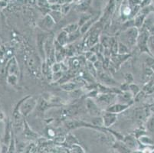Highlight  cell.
I'll list each match as a JSON object with an SVG mask.
<instances>
[{"label":"cell","mask_w":154,"mask_h":153,"mask_svg":"<svg viewBox=\"0 0 154 153\" xmlns=\"http://www.w3.org/2000/svg\"><path fill=\"white\" fill-rule=\"evenodd\" d=\"M152 153H154V151H152Z\"/></svg>","instance_id":"cell-42"},{"label":"cell","mask_w":154,"mask_h":153,"mask_svg":"<svg viewBox=\"0 0 154 153\" xmlns=\"http://www.w3.org/2000/svg\"><path fill=\"white\" fill-rule=\"evenodd\" d=\"M51 71H52V73H57L59 72V71H61V64L58 62H54V64L51 65Z\"/></svg>","instance_id":"cell-26"},{"label":"cell","mask_w":154,"mask_h":153,"mask_svg":"<svg viewBox=\"0 0 154 153\" xmlns=\"http://www.w3.org/2000/svg\"><path fill=\"white\" fill-rule=\"evenodd\" d=\"M114 148L117 150L120 153H131V149H129L127 146L124 144H121L120 142L116 143L114 145Z\"/></svg>","instance_id":"cell-17"},{"label":"cell","mask_w":154,"mask_h":153,"mask_svg":"<svg viewBox=\"0 0 154 153\" xmlns=\"http://www.w3.org/2000/svg\"><path fill=\"white\" fill-rule=\"evenodd\" d=\"M86 109L88 113L92 116H100L101 115V109L99 106L97 104L94 99L93 98H89L86 99Z\"/></svg>","instance_id":"cell-2"},{"label":"cell","mask_w":154,"mask_h":153,"mask_svg":"<svg viewBox=\"0 0 154 153\" xmlns=\"http://www.w3.org/2000/svg\"><path fill=\"white\" fill-rule=\"evenodd\" d=\"M51 8L53 11H57V12H59L60 9H61V6L60 5H53Z\"/></svg>","instance_id":"cell-34"},{"label":"cell","mask_w":154,"mask_h":153,"mask_svg":"<svg viewBox=\"0 0 154 153\" xmlns=\"http://www.w3.org/2000/svg\"><path fill=\"white\" fill-rule=\"evenodd\" d=\"M117 94L114 93H98L97 96V101L102 105H106L109 106L110 105L115 103V100L117 99Z\"/></svg>","instance_id":"cell-3"},{"label":"cell","mask_w":154,"mask_h":153,"mask_svg":"<svg viewBox=\"0 0 154 153\" xmlns=\"http://www.w3.org/2000/svg\"><path fill=\"white\" fill-rule=\"evenodd\" d=\"M144 96H145V93H144L143 91H140V92L135 96L134 99H135L136 102H139V101H140L141 99L144 97Z\"/></svg>","instance_id":"cell-29"},{"label":"cell","mask_w":154,"mask_h":153,"mask_svg":"<svg viewBox=\"0 0 154 153\" xmlns=\"http://www.w3.org/2000/svg\"><path fill=\"white\" fill-rule=\"evenodd\" d=\"M69 10H70V5H68V4H66V5H63V6L61 7V12H62V14H64V15H66V14L69 12Z\"/></svg>","instance_id":"cell-31"},{"label":"cell","mask_w":154,"mask_h":153,"mask_svg":"<svg viewBox=\"0 0 154 153\" xmlns=\"http://www.w3.org/2000/svg\"><path fill=\"white\" fill-rule=\"evenodd\" d=\"M97 74H98L100 81L103 84H105V86H115V85H117V82L107 73L103 72V71H99V72H97Z\"/></svg>","instance_id":"cell-7"},{"label":"cell","mask_w":154,"mask_h":153,"mask_svg":"<svg viewBox=\"0 0 154 153\" xmlns=\"http://www.w3.org/2000/svg\"><path fill=\"white\" fill-rule=\"evenodd\" d=\"M117 114L114 113L106 112L103 113L102 116V120H103V126L104 127H110L112 125H113L117 121Z\"/></svg>","instance_id":"cell-6"},{"label":"cell","mask_w":154,"mask_h":153,"mask_svg":"<svg viewBox=\"0 0 154 153\" xmlns=\"http://www.w3.org/2000/svg\"><path fill=\"white\" fill-rule=\"evenodd\" d=\"M24 125H25V130H24V133H25V136L27 139H35L38 137V134L35 133V132L32 131V130H30L29 125L27 124L26 122L24 121Z\"/></svg>","instance_id":"cell-14"},{"label":"cell","mask_w":154,"mask_h":153,"mask_svg":"<svg viewBox=\"0 0 154 153\" xmlns=\"http://www.w3.org/2000/svg\"><path fill=\"white\" fill-rule=\"evenodd\" d=\"M139 2H140L139 0H130V3H131V5H134V6L137 5V4L139 3Z\"/></svg>","instance_id":"cell-36"},{"label":"cell","mask_w":154,"mask_h":153,"mask_svg":"<svg viewBox=\"0 0 154 153\" xmlns=\"http://www.w3.org/2000/svg\"><path fill=\"white\" fill-rule=\"evenodd\" d=\"M1 147H2V144H1V142H0V152H1Z\"/></svg>","instance_id":"cell-41"},{"label":"cell","mask_w":154,"mask_h":153,"mask_svg":"<svg viewBox=\"0 0 154 153\" xmlns=\"http://www.w3.org/2000/svg\"><path fill=\"white\" fill-rule=\"evenodd\" d=\"M8 74H15V75H17L19 74V65H18L17 61L15 57L11 60L9 62V65H8Z\"/></svg>","instance_id":"cell-9"},{"label":"cell","mask_w":154,"mask_h":153,"mask_svg":"<svg viewBox=\"0 0 154 153\" xmlns=\"http://www.w3.org/2000/svg\"><path fill=\"white\" fill-rule=\"evenodd\" d=\"M148 39H149V37H148L147 34L146 33H143L141 35L138 36L137 40H138L139 47H140V49L146 48V44H147Z\"/></svg>","instance_id":"cell-13"},{"label":"cell","mask_w":154,"mask_h":153,"mask_svg":"<svg viewBox=\"0 0 154 153\" xmlns=\"http://www.w3.org/2000/svg\"><path fill=\"white\" fill-rule=\"evenodd\" d=\"M56 41L58 42L60 45L63 46V47L64 45H66L68 43V34L62 30L58 34V35L57 36Z\"/></svg>","instance_id":"cell-11"},{"label":"cell","mask_w":154,"mask_h":153,"mask_svg":"<svg viewBox=\"0 0 154 153\" xmlns=\"http://www.w3.org/2000/svg\"><path fill=\"white\" fill-rule=\"evenodd\" d=\"M7 81L12 86H15L18 84V76L15 74H9L7 78Z\"/></svg>","instance_id":"cell-21"},{"label":"cell","mask_w":154,"mask_h":153,"mask_svg":"<svg viewBox=\"0 0 154 153\" xmlns=\"http://www.w3.org/2000/svg\"><path fill=\"white\" fill-rule=\"evenodd\" d=\"M54 24H55V22H54V19L51 18V15H46L42 21V27L44 28L45 29L48 30V29H52L53 26L54 25Z\"/></svg>","instance_id":"cell-12"},{"label":"cell","mask_w":154,"mask_h":153,"mask_svg":"<svg viewBox=\"0 0 154 153\" xmlns=\"http://www.w3.org/2000/svg\"><path fill=\"white\" fill-rule=\"evenodd\" d=\"M82 87L81 84L77 82H68L64 83V84H61V88L65 91H68V92H71V91H75L77 90L80 89V87Z\"/></svg>","instance_id":"cell-10"},{"label":"cell","mask_w":154,"mask_h":153,"mask_svg":"<svg viewBox=\"0 0 154 153\" xmlns=\"http://www.w3.org/2000/svg\"><path fill=\"white\" fill-rule=\"evenodd\" d=\"M122 35L127 41V44L133 45V44H135L137 40V38L139 36L137 28L134 27L127 29L124 34H122Z\"/></svg>","instance_id":"cell-4"},{"label":"cell","mask_w":154,"mask_h":153,"mask_svg":"<svg viewBox=\"0 0 154 153\" xmlns=\"http://www.w3.org/2000/svg\"><path fill=\"white\" fill-rule=\"evenodd\" d=\"M87 67H88V71L90 72V74H91L92 76H94V78H96L97 75V71L96 68H95L94 65L93 63L90 62L89 61H88L87 62Z\"/></svg>","instance_id":"cell-19"},{"label":"cell","mask_w":154,"mask_h":153,"mask_svg":"<svg viewBox=\"0 0 154 153\" xmlns=\"http://www.w3.org/2000/svg\"><path fill=\"white\" fill-rule=\"evenodd\" d=\"M143 109H138L136 112V118L138 120H143L146 118V114Z\"/></svg>","instance_id":"cell-25"},{"label":"cell","mask_w":154,"mask_h":153,"mask_svg":"<svg viewBox=\"0 0 154 153\" xmlns=\"http://www.w3.org/2000/svg\"><path fill=\"white\" fill-rule=\"evenodd\" d=\"M37 0H26V2L29 4H34Z\"/></svg>","instance_id":"cell-37"},{"label":"cell","mask_w":154,"mask_h":153,"mask_svg":"<svg viewBox=\"0 0 154 153\" xmlns=\"http://www.w3.org/2000/svg\"><path fill=\"white\" fill-rule=\"evenodd\" d=\"M78 27H79V25L77 23H72L70 24V25H67L66 27L64 28L63 31H64L65 32L69 35V34H72L74 32H77L78 30Z\"/></svg>","instance_id":"cell-15"},{"label":"cell","mask_w":154,"mask_h":153,"mask_svg":"<svg viewBox=\"0 0 154 153\" xmlns=\"http://www.w3.org/2000/svg\"><path fill=\"white\" fill-rule=\"evenodd\" d=\"M93 22L94 20L89 19V20L87 21L85 24H83V25L81 26V28H80L79 29V32L80 33H81V35H84V34L86 33V32L89 30V29H90L91 26L92 24H93Z\"/></svg>","instance_id":"cell-16"},{"label":"cell","mask_w":154,"mask_h":153,"mask_svg":"<svg viewBox=\"0 0 154 153\" xmlns=\"http://www.w3.org/2000/svg\"><path fill=\"white\" fill-rule=\"evenodd\" d=\"M129 53V49L127 45L122 43L119 42L118 43V54H127Z\"/></svg>","instance_id":"cell-18"},{"label":"cell","mask_w":154,"mask_h":153,"mask_svg":"<svg viewBox=\"0 0 154 153\" xmlns=\"http://www.w3.org/2000/svg\"><path fill=\"white\" fill-rule=\"evenodd\" d=\"M38 101L35 97L32 96H28L19 101L17 104L19 107V113L22 116H28L37 106Z\"/></svg>","instance_id":"cell-1"},{"label":"cell","mask_w":154,"mask_h":153,"mask_svg":"<svg viewBox=\"0 0 154 153\" xmlns=\"http://www.w3.org/2000/svg\"><path fill=\"white\" fill-rule=\"evenodd\" d=\"M151 33H152V35H154V28L151 30Z\"/></svg>","instance_id":"cell-40"},{"label":"cell","mask_w":154,"mask_h":153,"mask_svg":"<svg viewBox=\"0 0 154 153\" xmlns=\"http://www.w3.org/2000/svg\"><path fill=\"white\" fill-rule=\"evenodd\" d=\"M122 141L124 143V145H125L129 149L137 150L138 145H137V142L134 137L131 136H125L123 139Z\"/></svg>","instance_id":"cell-8"},{"label":"cell","mask_w":154,"mask_h":153,"mask_svg":"<svg viewBox=\"0 0 154 153\" xmlns=\"http://www.w3.org/2000/svg\"><path fill=\"white\" fill-rule=\"evenodd\" d=\"M4 132H5V127L1 121H0V139L4 136Z\"/></svg>","instance_id":"cell-33"},{"label":"cell","mask_w":154,"mask_h":153,"mask_svg":"<svg viewBox=\"0 0 154 153\" xmlns=\"http://www.w3.org/2000/svg\"><path fill=\"white\" fill-rule=\"evenodd\" d=\"M144 19H145V15H144V14L137 16V18H136L135 21H134V26H136V28L141 27L143 23Z\"/></svg>","instance_id":"cell-22"},{"label":"cell","mask_w":154,"mask_h":153,"mask_svg":"<svg viewBox=\"0 0 154 153\" xmlns=\"http://www.w3.org/2000/svg\"><path fill=\"white\" fill-rule=\"evenodd\" d=\"M148 128L151 132H154V117L151 118L150 120L148 123Z\"/></svg>","instance_id":"cell-30"},{"label":"cell","mask_w":154,"mask_h":153,"mask_svg":"<svg viewBox=\"0 0 154 153\" xmlns=\"http://www.w3.org/2000/svg\"><path fill=\"white\" fill-rule=\"evenodd\" d=\"M131 104L130 103H113V104L110 105L105 109V111L109 112V113H114V114H118V113H122L125 111L128 107H130Z\"/></svg>","instance_id":"cell-5"},{"label":"cell","mask_w":154,"mask_h":153,"mask_svg":"<svg viewBox=\"0 0 154 153\" xmlns=\"http://www.w3.org/2000/svg\"><path fill=\"white\" fill-rule=\"evenodd\" d=\"M150 109H151V111L153 112V113H154V105H152V106H151V107H150Z\"/></svg>","instance_id":"cell-39"},{"label":"cell","mask_w":154,"mask_h":153,"mask_svg":"<svg viewBox=\"0 0 154 153\" xmlns=\"http://www.w3.org/2000/svg\"><path fill=\"white\" fill-rule=\"evenodd\" d=\"M61 15H62V13H61V12H57V11H53L52 13H51V18H52L53 19H54V22H58L60 21V19H61Z\"/></svg>","instance_id":"cell-24"},{"label":"cell","mask_w":154,"mask_h":153,"mask_svg":"<svg viewBox=\"0 0 154 153\" xmlns=\"http://www.w3.org/2000/svg\"><path fill=\"white\" fill-rule=\"evenodd\" d=\"M61 78H62V73H61V71L57 73H53L52 74L53 81H58V80L61 79Z\"/></svg>","instance_id":"cell-28"},{"label":"cell","mask_w":154,"mask_h":153,"mask_svg":"<svg viewBox=\"0 0 154 153\" xmlns=\"http://www.w3.org/2000/svg\"><path fill=\"white\" fill-rule=\"evenodd\" d=\"M129 91L132 93L133 96H135L136 95L140 92V88L139 87L137 86V85H136V84H129Z\"/></svg>","instance_id":"cell-23"},{"label":"cell","mask_w":154,"mask_h":153,"mask_svg":"<svg viewBox=\"0 0 154 153\" xmlns=\"http://www.w3.org/2000/svg\"><path fill=\"white\" fill-rule=\"evenodd\" d=\"M125 80L127 84H132L133 81H134V77H133V75L131 73H127V74H125Z\"/></svg>","instance_id":"cell-27"},{"label":"cell","mask_w":154,"mask_h":153,"mask_svg":"<svg viewBox=\"0 0 154 153\" xmlns=\"http://www.w3.org/2000/svg\"><path fill=\"white\" fill-rule=\"evenodd\" d=\"M149 44H150V47H152L154 50V36H152V37L149 38Z\"/></svg>","instance_id":"cell-35"},{"label":"cell","mask_w":154,"mask_h":153,"mask_svg":"<svg viewBox=\"0 0 154 153\" xmlns=\"http://www.w3.org/2000/svg\"><path fill=\"white\" fill-rule=\"evenodd\" d=\"M138 139L143 145H153L154 144V142L149 137L146 136H141Z\"/></svg>","instance_id":"cell-20"},{"label":"cell","mask_w":154,"mask_h":153,"mask_svg":"<svg viewBox=\"0 0 154 153\" xmlns=\"http://www.w3.org/2000/svg\"><path fill=\"white\" fill-rule=\"evenodd\" d=\"M131 153H143V151H138V150H134V151H131Z\"/></svg>","instance_id":"cell-38"},{"label":"cell","mask_w":154,"mask_h":153,"mask_svg":"<svg viewBox=\"0 0 154 153\" xmlns=\"http://www.w3.org/2000/svg\"><path fill=\"white\" fill-rule=\"evenodd\" d=\"M37 3L39 6L41 7H48V4L46 0H37Z\"/></svg>","instance_id":"cell-32"}]
</instances>
